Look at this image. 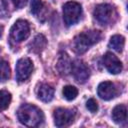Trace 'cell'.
<instances>
[{
  "label": "cell",
  "mask_w": 128,
  "mask_h": 128,
  "mask_svg": "<svg viewBox=\"0 0 128 128\" xmlns=\"http://www.w3.org/2000/svg\"><path fill=\"white\" fill-rule=\"evenodd\" d=\"M19 122L28 127L40 126L44 121L43 112L33 104H23L17 110Z\"/></svg>",
  "instance_id": "1"
},
{
  "label": "cell",
  "mask_w": 128,
  "mask_h": 128,
  "mask_svg": "<svg viewBox=\"0 0 128 128\" xmlns=\"http://www.w3.org/2000/svg\"><path fill=\"white\" fill-rule=\"evenodd\" d=\"M101 32L98 30H87L76 35L72 41V48L77 54L85 53L91 46L101 39Z\"/></svg>",
  "instance_id": "2"
},
{
  "label": "cell",
  "mask_w": 128,
  "mask_h": 128,
  "mask_svg": "<svg viewBox=\"0 0 128 128\" xmlns=\"http://www.w3.org/2000/svg\"><path fill=\"white\" fill-rule=\"evenodd\" d=\"M94 18L100 25H110L113 24L117 19L116 9L107 3L99 4L94 9Z\"/></svg>",
  "instance_id": "3"
},
{
  "label": "cell",
  "mask_w": 128,
  "mask_h": 128,
  "mask_svg": "<svg viewBox=\"0 0 128 128\" xmlns=\"http://www.w3.org/2000/svg\"><path fill=\"white\" fill-rule=\"evenodd\" d=\"M63 20L67 26H71L80 21L82 16V6L75 1L66 2L63 5Z\"/></svg>",
  "instance_id": "4"
},
{
  "label": "cell",
  "mask_w": 128,
  "mask_h": 128,
  "mask_svg": "<svg viewBox=\"0 0 128 128\" xmlns=\"http://www.w3.org/2000/svg\"><path fill=\"white\" fill-rule=\"evenodd\" d=\"M29 34H30L29 23H28V21L23 20V19L17 20L13 24V26L10 30V37L16 43H20V42L26 40L29 37Z\"/></svg>",
  "instance_id": "5"
},
{
  "label": "cell",
  "mask_w": 128,
  "mask_h": 128,
  "mask_svg": "<svg viewBox=\"0 0 128 128\" xmlns=\"http://www.w3.org/2000/svg\"><path fill=\"white\" fill-rule=\"evenodd\" d=\"M54 124L57 127H66L73 123L75 118V112L68 108H57L53 113Z\"/></svg>",
  "instance_id": "6"
},
{
  "label": "cell",
  "mask_w": 128,
  "mask_h": 128,
  "mask_svg": "<svg viewBox=\"0 0 128 128\" xmlns=\"http://www.w3.org/2000/svg\"><path fill=\"white\" fill-rule=\"evenodd\" d=\"M15 70H16V80L18 82H24L32 74L33 63L27 57L21 58L17 61Z\"/></svg>",
  "instance_id": "7"
},
{
  "label": "cell",
  "mask_w": 128,
  "mask_h": 128,
  "mask_svg": "<svg viewBox=\"0 0 128 128\" xmlns=\"http://www.w3.org/2000/svg\"><path fill=\"white\" fill-rule=\"evenodd\" d=\"M71 72L74 77V79L78 83H85L89 76H90V70L88 66L82 61V60H75L71 64Z\"/></svg>",
  "instance_id": "8"
},
{
  "label": "cell",
  "mask_w": 128,
  "mask_h": 128,
  "mask_svg": "<svg viewBox=\"0 0 128 128\" xmlns=\"http://www.w3.org/2000/svg\"><path fill=\"white\" fill-rule=\"evenodd\" d=\"M98 96L103 100H111L116 97L118 91L114 83L110 81H103L98 85L97 88Z\"/></svg>",
  "instance_id": "9"
},
{
  "label": "cell",
  "mask_w": 128,
  "mask_h": 128,
  "mask_svg": "<svg viewBox=\"0 0 128 128\" xmlns=\"http://www.w3.org/2000/svg\"><path fill=\"white\" fill-rule=\"evenodd\" d=\"M103 64L111 74H119L123 68L121 61L111 52H107L103 56Z\"/></svg>",
  "instance_id": "10"
},
{
  "label": "cell",
  "mask_w": 128,
  "mask_h": 128,
  "mask_svg": "<svg viewBox=\"0 0 128 128\" xmlns=\"http://www.w3.org/2000/svg\"><path fill=\"white\" fill-rule=\"evenodd\" d=\"M47 7L42 0H31V13L39 20L44 21Z\"/></svg>",
  "instance_id": "11"
},
{
  "label": "cell",
  "mask_w": 128,
  "mask_h": 128,
  "mask_svg": "<svg viewBox=\"0 0 128 128\" xmlns=\"http://www.w3.org/2000/svg\"><path fill=\"white\" fill-rule=\"evenodd\" d=\"M37 97L43 102H50L54 97V88L48 84H41L37 89Z\"/></svg>",
  "instance_id": "12"
},
{
  "label": "cell",
  "mask_w": 128,
  "mask_h": 128,
  "mask_svg": "<svg viewBox=\"0 0 128 128\" xmlns=\"http://www.w3.org/2000/svg\"><path fill=\"white\" fill-rule=\"evenodd\" d=\"M112 119L117 124H123L127 119V109L123 104L117 105L112 110Z\"/></svg>",
  "instance_id": "13"
},
{
  "label": "cell",
  "mask_w": 128,
  "mask_h": 128,
  "mask_svg": "<svg viewBox=\"0 0 128 128\" xmlns=\"http://www.w3.org/2000/svg\"><path fill=\"white\" fill-rule=\"evenodd\" d=\"M71 64L72 62L70 61L68 55L66 53H62L58 59L56 66L61 75H67L69 74V72H71Z\"/></svg>",
  "instance_id": "14"
},
{
  "label": "cell",
  "mask_w": 128,
  "mask_h": 128,
  "mask_svg": "<svg viewBox=\"0 0 128 128\" xmlns=\"http://www.w3.org/2000/svg\"><path fill=\"white\" fill-rule=\"evenodd\" d=\"M46 44H47L46 38L42 34H39L29 44V50L34 53H40L46 47Z\"/></svg>",
  "instance_id": "15"
},
{
  "label": "cell",
  "mask_w": 128,
  "mask_h": 128,
  "mask_svg": "<svg viewBox=\"0 0 128 128\" xmlns=\"http://www.w3.org/2000/svg\"><path fill=\"white\" fill-rule=\"evenodd\" d=\"M124 45H125V38L122 35L116 34L110 38L109 47L115 50L116 52H121L124 48Z\"/></svg>",
  "instance_id": "16"
},
{
  "label": "cell",
  "mask_w": 128,
  "mask_h": 128,
  "mask_svg": "<svg viewBox=\"0 0 128 128\" xmlns=\"http://www.w3.org/2000/svg\"><path fill=\"white\" fill-rule=\"evenodd\" d=\"M11 93L7 90H0V112L6 110L11 103Z\"/></svg>",
  "instance_id": "17"
},
{
  "label": "cell",
  "mask_w": 128,
  "mask_h": 128,
  "mask_svg": "<svg viewBox=\"0 0 128 128\" xmlns=\"http://www.w3.org/2000/svg\"><path fill=\"white\" fill-rule=\"evenodd\" d=\"M62 93H63V96L66 100L68 101H72L74 100L77 95H78V90L75 86H72V85H66L63 87V90H62Z\"/></svg>",
  "instance_id": "18"
},
{
  "label": "cell",
  "mask_w": 128,
  "mask_h": 128,
  "mask_svg": "<svg viewBox=\"0 0 128 128\" xmlns=\"http://www.w3.org/2000/svg\"><path fill=\"white\" fill-rule=\"evenodd\" d=\"M10 66L7 61L0 60V82H4L10 78Z\"/></svg>",
  "instance_id": "19"
},
{
  "label": "cell",
  "mask_w": 128,
  "mask_h": 128,
  "mask_svg": "<svg viewBox=\"0 0 128 128\" xmlns=\"http://www.w3.org/2000/svg\"><path fill=\"white\" fill-rule=\"evenodd\" d=\"M86 108L92 112V113H95L97 110H98V104H97V101L93 98H90L88 99V101L86 102Z\"/></svg>",
  "instance_id": "20"
},
{
  "label": "cell",
  "mask_w": 128,
  "mask_h": 128,
  "mask_svg": "<svg viewBox=\"0 0 128 128\" xmlns=\"http://www.w3.org/2000/svg\"><path fill=\"white\" fill-rule=\"evenodd\" d=\"M11 1H12L13 5H14V7H15L16 9H21V8H23V7L27 4V2H28V0H11Z\"/></svg>",
  "instance_id": "21"
},
{
  "label": "cell",
  "mask_w": 128,
  "mask_h": 128,
  "mask_svg": "<svg viewBox=\"0 0 128 128\" xmlns=\"http://www.w3.org/2000/svg\"><path fill=\"white\" fill-rule=\"evenodd\" d=\"M1 34H2V27H0V36H1Z\"/></svg>",
  "instance_id": "22"
}]
</instances>
